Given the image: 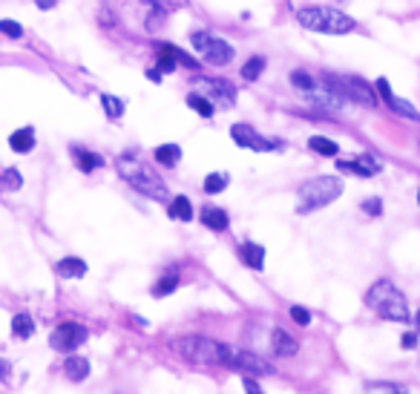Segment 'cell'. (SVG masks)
<instances>
[{"label": "cell", "mask_w": 420, "mask_h": 394, "mask_svg": "<svg viewBox=\"0 0 420 394\" xmlns=\"http://www.w3.org/2000/svg\"><path fill=\"white\" fill-rule=\"evenodd\" d=\"M231 138L239 144V147H248V150H256V153H271V150H280V141H271L265 136H260L251 124H233L231 127Z\"/></svg>", "instance_id": "obj_9"}, {"label": "cell", "mask_w": 420, "mask_h": 394, "mask_svg": "<svg viewBox=\"0 0 420 394\" xmlns=\"http://www.w3.org/2000/svg\"><path fill=\"white\" fill-rule=\"evenodd\" d=\"M199 219H202V225H204V227H210V231H216V234L228 231V225H231L228 213H224L222 207H204Z\"/></svg>", "instance_id": "obj_15"}, {"label": "cell", "mask_w": 420, "mask_h": 394, "mask_svg": "<svg viewBox=\"0 0 420 394\" xmlns=\"http://www.w3.org/2000/svg\"><path fill=\"white\" fill-rule=\"evenodd\" d=\"M231 369H236L242 374H273V366L253 351H233L231 354Z\"/></svg>", "instance_id": "obj_11"}, {"label": "cell", "mask_w": 420, "mask_h": 394, "mask_svg": "<svg viewBox=\"0 0 420 394\" xmlns=\"http://www.w3.org/2000/svg\"><path fill=\"white\" fill-rule=\"evenodd\" d=\"M12 334L18 340H29L32 334H35V322H32L29 314H14L12 317Z\"/></svg>", "instance_id": "obj_22"}, {"label": "cell", "mask_w": 420, "mask_h": 394, "mask_svg": "<svg viewBox=\"0 0 420 394\" xmlns=\"http://www.w3.org/2000/svg\"><path fill=\"white\" fill-rule=\"evenodd\" d=\"M297 21L308 32H322V35H348L357 29L351 14L331 9V6H305L297 12Z\"/></svg>", "instance_id": "obj_4"}, {"label": "cell", "mask_w": 420, "mask_h": 394, "mask_svg": "<svg viewBox=\"0 0 420 394\" xmlns=\"http://www.w3.org/2000/svg\"><path fill=\"white\" fill-rule=\"evenodd\" d=\"M116 170L118 176L124 178L130 187H136L141 196H147V199H156V202H167L170 199V190L165 185V178H161L147 161H141L136 153H124L116 158Z\"/></svg>", "instance_id": "obj_1"}, {"label": "cell", "mask_w": 420, "mask_h": 394, "mask_svg": "<svg viewBox=\"0 0 420 394\" xmlns=\"http://www.w3.org/2000/svg\"><path fill=\"white\" fill-rule=\"evenodd\" d=\"M343 193V178L340 176H317V178H308L302 182L300 190H297V213H314L319 207L331 205L334 199H340Z\"/></svg>", "instance_id": "obj_5"}, {"label": "cell", "mask_w": 420, "mask_h": 394, "mask_svg": "<svg viewBox=\"0 0 420 394\" xmlns=\"http://www.w3.org/2000/svg\"><path fill=\"white\" fill-rule=\"evenodd\" d=\"M308 147H311L314 153H319V156H337V153H340L337 141H331V138H326V136H311V138H308Z\"/></svg>", "instance_id": "obj_25"}, {"label": "cell", "mask_w": 420, "mask_h": 394, "mask_svg": "<svg viewBox=\"0 0 420 394\" xmlns=\"http://www.w3.org/2000/svg\"><path fill=\"white\" fill-rule=\"evenodd\" d=\"M366 394H406V388H400V386H392V383H371L366 388Z\"/></svg>", "instance_id": "obj_32"}, {"label": "cell", "mask_w": 420, "mask_h": 394, "mask_svg": "<svg viewBox=\"0 0 420 394\" xmlns=\"http://www.w3.org/2000/svg\"><path fill=\"white\" fill-rule=\"evenodd\" d=\"M363 210L368 213V216H380V213H383V202L380 199H366L363 202Z\"/></svg>", "instance_id": "obj_36"}, {"label": "cell", "mask_w": 420, "mask_h": 394, "mask_svg": "<svg viewBox=\"0 0 420 394\" xmlns=\"http://www.w3.org/2000/svg\"><path fill=\"white\" fill-rule=\"evenodd\" d=\"M291 317H294L297 325H308V322H311L308 308H302V305H294V308H291Z\"/></svg>", "instance_id": "obj_34"}, {"label": "cell", "mask_w": 420, "mask_h": 394, "mask_svg": "<svg viewBox=\"0 0 420 394\" xmlns=\"http://www.w3.org/2000/svg\"><path fill=\"white\" fill-rule=\"evenodd\" d=\"M383 164L375 158V156H357L354 161H337V170H343V173H351V176H360V178H371V176H377L380 173Z\"/></svg>", "instance_id": "obj_12"}, {"label": "cell", "mask_w": 420, "mask_h": 394, "mask_svg": "<svg viewBox=\"0 0 420 394\" xmlns=\"http://www.w3.org/2000/svg\"><path fill=\"white\" fill-rule=\"evenodd\" d=\"M228 187V173H210L204 178V193H222Z\"/></svg>", "instance_id": "obj_30"}, {"label": "cell", "mask_w": 420, "mask_h": 394, "mask_svg": "<svg viewBox=\"0 0 420 394\" xmlns=\"http://www.w3.org/2000/svg\"><path fill=\"white\" fill-rule=\"evenodd\" d=\"M239 253H242V259H245L248 268H253V271H262V268H265V248H262V245L245 242V245L239 248Z\"/></svg>", "instance_id": "obj_17"}, {"label": "cell", "mask_w": 420, "mask_h": 394, "mask_svg": "<svg viewBox=\"0 0 420 394\" xmlns=\"http://www.w3.org/2000/svg\"><path fill=\"white\" fill-rule=\"evenodd\" d=\"M242 386H245V394H265L260 386H256V383L251 380V377H245V380H242Z\"/></svg>", "instance_id": "obj_38"}, {"label": "cell", "mask_w": 420, "mask_h": 394, "mask_svg": "<svg viewBox=\"0 0 420 394\" xmlns=\"http://www.w3.org/2000/svg\"><path fill=\"white\" fill-rule=\"evenodd\" d=\"M187 107H190L193 112H199L202 118H210V116H213V112H216V107L210 104L202 92H190V95H187Z\"/></svg>", "instance_id": "obj_23"}, {"label": "cell", "mask_w": 420, "mask_h": 394, "mask_svg": "<svg viewBox=\"0 0 420 394\" xmlns=\"http://www.w3.org/2000/svg\"><path fill=\"white\" fill-rule=\"evenodd\" d=\"M366 305L389 322H409L412 320L406 297H403L397 285L389 282V279H377V282L366 291Z\"/></svg>", "instance_id": "obj_3"}, {"label": "cell", "mask_w": 420, "mask_h": 394, "mask_svg": "<svg viewBox=\"0 0 420 394\" xmlns=\"http://www.w3.org/2000/svg\"><path fill=\"white\" fill-rule=\"evenodd\" d=\"M9 147L14 153H29L32 147H35V129L32 127H23V129H14L9 136Z\"/></svg>", "instance_id": "obj_18"}, {"label": "cell", "mask_w": 420, "mask_h": 394, "mask_svg": "<svg viewBox=\"0 0 420 394\" xmlns=\"http://www.w3.org/2000/svg\"><path fill=\"white\" fill-rule=\"evenodd\" d=\"M21 185H23V178L14 167L3 170V176H0V187H6V190H21Z\"/></svg>", "instance_id": "obj_31"}, {"label": "cell", "mask_w": 420, "mask_h": 394, "mask_svg": "<svg viewBox=\"0 0 420 394\" xmlns=\"http://www.w3.org/2000/svg\"><path fill=\"white\" fill-rule=\"evenodd\" d=\"M147 78H150V81H156V84H158V81H161V72H158V70H147Z\"/></svg>", "instance_id": "obj_41"}, {"label": "cell", "mask_w": 420, "mask_h": 394, "mask_svg": "<svg viewBox=\"0 0 420 394\" xmlns=\"http://www.w3.org/2000/svg\"><path fill=\"white\" fill-rule=\"evenodd\" d=\"M417 205H420V190H417Z\"/></svg>", "instance_id": "obj_43"}, {"label": "cell", "mask_w": 420, "mask_h": 394, "mask_svg": "<svg viewBox=\"0 0 420 394\" xmlns=\"http://www.w3.org/2000/svg\"><path fill=\"white\" fill-rule=\"evenodd\" d=\"M170 219H179V222L193 219V205H190L187 196H176V199H170Z\"/></svg>", "instance_id": "obj_21"}, {"label": "cell", "mask_w": 420, "mask_h": 394, "mask_svg": "<svg viewBox=\"0 0 420 394\" xmlns=\"http://www.w3.org/2000/svg\"><path fill=\"white\" fill-rule=\"evenodd\" d=\"M414 320H417V328H420V311H417V317H414Z\"/></svg>", "instance_id": "obj_42"}, {"label": "cell", "mask_w": 420, "mask_h": 394, "mask_svg": "<svg viewBox=\"0 0 420 394\" xmlns=\"http://www.w3.org/2000/svg\"><path fill=\"white\" fill-rule=\"evenodd\" d=\"M156 161L165 164V167H176L182 161V147L179 144H161L156 147Z\"/></svg>", "instance_id": "obj_20"}, {"label": "cell", "mask_w": 420, "mask_h": 394, "mask_svg": "<svg viewBox=\"0 0 420 394\" xmlns=\"http://www.w3.org/2000/svg\"><path fill=\"white\" fill-rule=\"evenodd\" d=\"M55 271H58V276H63V279H78V276L87 273V262L78 259V256H63L58 265H55Z\"/></svg>", "instance_id": "obj_16"}, {"label": "cell", "mask_w": 420, "mask_h": 394, "mask_svg": "<svg viewBox=\"0 0 420 394\" xmlns=\"http://www.w3.org/2000/svg\"><path fill=\"white\" fill-rule=\"evenodd\" d=\"M0 32H3L6 38H23V26L14 21H0Z\"/></svg>", "instance_id": "obj_33"}, {"label": "cell", "mask_w": 420, "mask_h": 394, "mask_svg": "<svg viewBox=\"0 0 420 394\" xmlns=\"http://www.w3.org/2000/svg\"><path fill=\"white\" fill-rule=\"evenodd\" d=\"M190 43L199 49V52L204 55L207 63H213V67H228V63L233 61V46L224 43L222 38L210 35V32H193L190 35Z\"/></svg>", "instance_id": "obj_7"}, {"label": "cell", "mask_w": 420, "mask_h": 394, "mask_svg": "<svg viewBox=\"0 0 420 394\" xmlns=\"http://www.w3.org/2000/svg\"><path fill=\"white\" fill-rule=\"evenodd\" d=\"M63 374H67L72 383L87 380V377H90V360L87 357H78V354L67 357V363H63Z\"/></svg>", "instance_id": "obj_14"}, {"label": "cell", "mask_w": 420, "mask_h": 394, "mask_svg": "<svg viewBox=\"0 0 420 394\" xmlns=\"http://www.w3.org/2000/svg\"><path fill=\"white\" fill-rule=\"evenodd\" d=\"M72 158H75V164H78V170H84V173L98 170L101 164H104V158H101V156H95V153L84 150V147H72Z\"/></svg>", "instance_id": "obj_19"}, {"label": "cell", "mask_w": 420, "mask_h": 394, "mask_svg": "<svg viewBox=\"0 0 420 394\" xmlns=\"http://www.w3.org/2000/svg\"><path fill=\"white\" fill-rule=\"evenodd\" d=\"M101 107H104V112L109 118H121L124 116V101L121 98H116V95H101Z\"/></svg>", "instance_id": "obj_29"}, {"label": "cell", "mask_w": 420, "mask_h": 394, "mask_svg": "<svg viewBox=\"0 0 420 394\" xmlns=\"http://www.w3.org/2000/svg\"><path fill=\"white\" fill-rule=\"evenodd\" d=\"M417 147H420V144H417Z\"/></svg>", "instance_id": "obj_44"}, {"label": "cell", "mask_w": 420, "mask_h": 394, "mask_svg": "<svg viewBox=\"0 0 420 394\" xmlns=\"http://www.w3.org/2000/svg\"><path fill=\"white\" fill-rule=\"evenodd\" d=\"M271 351L277 354V357H294L300 351V342L291 337L288 331H282V328H273V334H271Z\"/></svg>", "instance_id": "obj_13"}, {"label": "cell", "mask_w": 420, "mask_h": 394, "mask_svg": "<svg viewBox=\"0 0 420 394\" xmlns=\"http://www.w3.org/2000/svg\"><path fill=\"white\" fill-rule=\"evenodd\" d=\"M87 337L90 334H87L84 325H78V322H61L55 331H52V337H50V346L55 351H75Z\"/></svg>", "instance_id": "obj_10"}, {"label": "cell", "mask_w": 420, "mask_h": 394, "mask_svg": "<svg viewBox=\"0 0 420 394\" xmlns=\"http://www.w3.org/2000/svg\"><path fill=\"white\" fill-rule=\"evenodd\" d=\"M193 84H196V92H202L207 101L213 107H219V110H231L236 104V90H233L231 81H224V78H196Z\"/></svg>", "instance_id": "obj_8"}, {"label": "cell", "mask_w": 420, "mask_h": 394, "mask_svg": "<svg viewBox=\"0 0 420 394\" xmlns=\"http://www.w3.org/2000/svg\"><path fill=\"white\" fill-rule=\"evenodd\" d=\"M35 6H38V9H55L58 0H35Z\"/></svg>", "instance_id": "obj_39"}, {"label": "cell", "mask_w": 420, "mask_h": 394, "mask_svg": "<svg viewBox=\"0 0 420 394\" xmlns=\"http://www.w3.org/2000/svg\"><path fill=\"white\" fill-rule=\"evenodd\" d=\"M386 104H389L395 112H397V116H403V118H409V121H420V112L406 101V98H397V95H392L389 98V101H386Z\"/></svg>", "instance_id": "obj_24"}, {"label": "cell", "mask_w": 420, "mask_h": 394, "mask_svg": "<svg viewBox=\"0 0 420 394\" xmlns=\"http://www.w3.org/2000/svg\"><path fill=\"white\" fill-rule=\"evenodd\" d=\"M170 349L182 360L196 363V366H231V354H233L224 342H216L202 334L176 337V340H170Z\"/></svg>", "instance_id": "obj_2"}, {"label": "cell", "mask_w": 420, "mask_h": 394, "mask_svg": "<svg viewBox=\"0 0 420 394\" xmlns=\"http://www.w3.org/2000/svg\"><path fill=\"white\" fill-rule=\"evenodd\" d=\"M414 334H406V337H403V346H406V349H414Z\"/></svg>", "instance_id": "obj_40"}, {"label": "cell", "mask_w": 420, "mask_h": 394, "mask_svg": "<svg viewBox=\"0 0 420 394\" xmlns=\"http://www.w3.org/2000/svg\"><path fill=\"white\" fill-rule=\"evenodd\" d=\"M176 288H179V273H165L158 279V282L153 285V297H167V293H173Z\"/></svg>", "instance_id": "obj_27"}, {"label": "cell", "mask_w": 420, "mask_h": 394, "mask_svg": "<svg viewBox=\"0 0 420 394\" xmlns=\"http://www.w3.org/2000/svg\"><path fill=\"white\" fill-rule=\"evenodd\" d=\"M291 84H294V90H300V92L308 95L317 87V81L308 72H305V70H294V72H291Z\"/></svg>", "instance_id": "obj_28"}, {"label": "cell", "mask_w": 420, "mask_h": 394, "mask_svg": "<svg viewBox=\"0 0 420 394\" xmlns=\"http://www.w3.org/2000/svg\"><path fill=\"white\" fill-rule=\"evenodd\" d=\"M375 92L383 98V101H389V98L395 95L392 87H389V81H386V78H377V81H375Z\"/></svg>", "instance_id": "obj_35"}, {"label": "cell", "mask_w": 420, "mask_h": 394, "mask_svg": "<svg viewBox=\"0 0 420 394\" xmlns=\"http://www.w3.org/2000/svg\"><path fill=\"white\" fill-rule=\"evenodd\" d=\"M326 84L334 90V92H340L346 101H354V104H360V107H377V92L371 84H366L363 78L357 75H331L326 72Z\"/></svg>", "instance_id": "obj_6"}, {"label": "cell", "mask_w": 420, "mask_h": 394, "mask_svg": "<svg viewBox=\"0 0 420 394\" xmlns=\"http://www.w3.org/2000/svg\"><path fill=\"white\" fill-rule=\"evenodd\" d=\"M161 6H165L167 12H173V9H182V6H187V0H158Z\"/></svg>", "instance_id": "obj_37"}, {"label": "cell", "mask_w": 420, "mask_h": 394, "mask_svg": "<svg viewBox=\"0 0 420 394\" xmlns=\"http://www.w3.org/2000/svg\"><path fill=\"white\" fill-rule=\"evenodd\" d=\"M265 72V58L262 55H253V58H248L245 63H242V78L245 81H256Z\"/></svg>", "instance_id": "obj_26"}]
</instances>
